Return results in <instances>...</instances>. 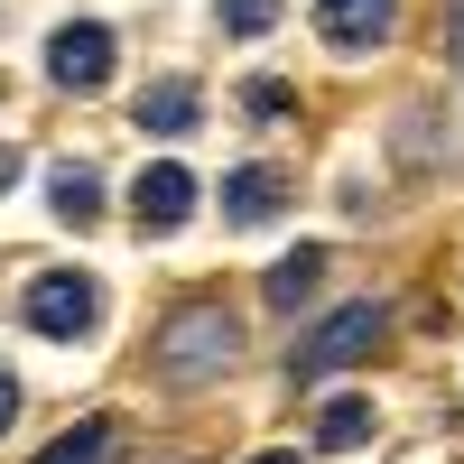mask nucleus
Wrapping results in <instances>:
<instances>
[{
    "instance_id": "nucleus-2",
    "label": "nucleus",
    "mask_w": 464,
    "mask_h": 464,
    "mask_svg": "<svg viewBox=\"0 0 464 464\" xmlns=\"http://www.w3.org/2000/svg\"><path fill=\"white\" fill-rule=\"evenodd\" d=\"M381 325H391V306H381V297L334 306V316H325V325H316V334H306L297 353H288V372H297V381H325V372H343V362H362L372 343H381Z\"/></svg>"
},
{
    "instance_id": "nucleus-11",
    "label": "nucleus",
    "mask_w": 464,
    "mask_h": 464,
    "mask_svg": "<svg viewBox=\"0 0 464 464\" xmlns=\"http://www.w3.org/2000/svg\"><path fill=\"white\" fill-rule=\"evenodd\" d=\"M325 288V251H288L279 269H269V306H297V297H316Z\"/></svg>"
},
{
    "instance_id": "nucleus-13",
    "label": "nucleus",
    "mask_w": 464,
    "mask_h": 464,
    "mask_svg": "<svg viewBox=\"0 0 464 464\" xmlns=\"http://www.w3.org/2000/svg\"><path fill=\"white\" fill-rule=\"evenodd\" d=\"M223 28L232 37H269L279 28V0H223Z\"/></svg>"
},
{
    "instance_id": "nucleus-7",
    "label": "nucleus",
    "mask_w": 464,
    "mask_h": 464,
    "mask_svg": "<svg viewBox=\"0 0 464 464\" xmlns=\"http://www.w3.org/2000/svg\"><path fill=\"white\" fill-rule=\"evenodd\" d=\"M269 214H288V186L269 177V168H232V177H223V223L251 232V223H269Z\"/></svg>"
},
{
    "instance_id": "nucleus-6",
    "label": "nucleus",
    "mask_w": 464,
    "mask_h": 464,
    "mask_svg": "<svg viewBox=\"0 0 464 464\" xmlns=\"http://www.w3.org/2000/svg\"><path fill=\"white\" fill-rule=\"evenodd\" d=\"M316 28L334 47H381L400 28V0H316Z\"/></svg>"
},
{
    "instance_id": "nucleus-8",
    "label": "nucleus",
    "mask_w": 464,
    "mask_h": 464,
    "mask_svg": "<svg viewBox=\"0 0 464 464\" xmlns=\"http://www.w3.org/2000/svg\"><path fill=\"white\" fill-rule=\"evenodd\" d=\"M140 130H159V140H186V130H196V84H186V74L149 84V93H140Z\"/></svg>"
},
{
    "instance_id": "nucleus-17",
    "label": "nucleus",
    "mask_w": 464,
    "mask_h": 464,
    "mask_svg": "<svg viewBox=\"0 0 464 464\" xmlns=\"http://www.w3.org/2000/svg\"><path fill=\"white\" fill-rule=\"evenodd\" d=\"M251 464H297V455H251Z\"/></svg>"
},
{
    "instance_id": "nucleus-12",
    "label": "nucleus",
    "mask_w": 464,
    "mask_h": 464,
    "mask_svg": "<svg viewBox=\"0 0 464 464\" xmlns=\"http://www.w3.org/2000/svg\"><path fill=\"white\" fill-rule=\"evenodd\" d=\"M37 464H111V428H102V418H84V428H65Z\"/></svg>"
},
{
    "instance_id": "nucleus-16",
    "label": "nucleus",
    "mask_w": 464,
    "mask_h": 464,
    "mask_svg": "<svg viewBox=\"0 0 464 464\" xmlns=\"http://www.w3.org/2000/svg\"><path fill=\"white\" fill-rule=\"evenodd\" d=\"M10 177H19V149H0V186H10Z\"/></svg>"
},
{
    "instance_id": "nucleus-3",
    "label": "nucleus",
    "mask_w": 464,
    "mask_h": 464,
    "mask_svg": "<svg viewBox=\"0 0 464 464\" xmlns=\"http://www.w3.org/2000/svg\"><path fill=\"white\" fill-rule=\"evenodd\" d=\"M19 316H28V334L74 343V334H93V316H102V288L84 279V269H37V279H28V297H19Z\"/></svg>"
},
{
    "instance_id": "nucleus-15",
    "label": "nucleus",
    "mask_w": 464,
    "mask_h": 464,
    "mask_svg": "<svg viewBox=\"0 0 464 464\" xmlns=\"http://www.w3.org/2000/svg\"><path fill=\"white\" fill-rule=\"evenodd\" d=\"M10 418H19V381L0 372V428H10Z\"/></svg>"
},
{
    "instance_id": "nucleus-14",
    "label": "nucleus",
    "mask_w": 464,
    "mask_h": 464,
    "mask_svg": "<svg viewBox=\"0 0 464 464\" xmlns=\"http://www.w3.org/2000/svg\"><path fill=\"white\" fill-rule=\"evenodd\" d=\"M288 84H279V74H260V84H242V111H251V121H288Z\"/></svg>"
},
{
    "instance_id": "nucleus-1",
    "label": "nucleus",
    "mask_w": 464,
    "mask_h": 464,
    "mask_svg": "<svg viewBox=\"0 0 464 464\" xmlns=\"http://www.w3.org/2000/svg\"><path fill=\"white\" fill-rule=\"evenodd\" d=\"M149 362H159V381H214L232 362V316L223 306H177L168 334L149 343Z\"/></svg>"
},
{
    "instance_id": "nucleus-5",
    "label": "nucleus",
    "mask_w": 464,
    "mask_h": 464,
    "mask_svg": "<svg viewBox=\"0 0 464 464\" xmlns=\"http://www.w3.org/2000/svg\"><path fill=\"white\" fill-rule=\"evenodd\" d=\"M130 214H140V232H177L186 214H196V177H186L177 159L140 168V177H130Z\"/></svg>"
},
{
    "instance_id": "nucleus-4",
    "label": "nucleus",
    "mask_w": 464,
    "mask_h": 464,
    "mask_svg": "<svg viewBox=\"0 0 464 464\" xmlns=\"http://www.w3.org/2000/svg\"><path fill=\"white\" fill-rule=\"evenodd\" d=\"M47 74L65 93H93V84H111V28H93V19H65L56 37H47Z\"/></svg>"
},
{
    "instance_id": "nucleus-9",
    "label": "nucleus",
    "mask_w": 464,
    "mask_h": 464,
    "mask_svg": "<svg viewBox=\"0 0 464 464\" xmlns=\"http://www.w3.org/2000/svg\"><path fill=\"white\" fill-rule=\"evenodd\" d=\"M47 205H56V223H74V232H84V223L102 214V177H93L84 159H65V168H56V186H47Z\"/></svg>"
},
{
    "instance_id": "nucleus-10",
    "label": "nucleus",
    "mask_w": 464,
    "mask_h": 464,
    "mask_svg": "<svg viewBox=\"0 0 464 464\" xmlns=\"http://www.w3.org/2000/svg\"><path fill=\"white\" fill-rule=\"evenodd\" d=\"M362 437H372V400H362V391H334L325 418H316V446H325V455H353Z\"/></svg>"
}]
</instances>
